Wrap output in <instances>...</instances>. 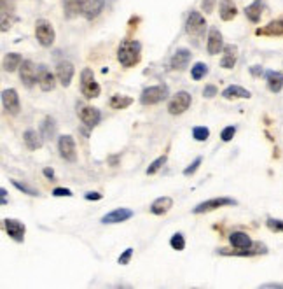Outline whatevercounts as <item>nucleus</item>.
Masks as SVG:
<instances>
[{"label": "nucleus", "instance_id": "1", "mask_svg": "<svg viewBox=\"0 0 283 289\" xmlns=\"http://www.w3.org/2000/svg\"><path fill=\"white\" fill-rule=\"evenodd\" d=\"M140 58H142V46L138 40L126 39L121 43L117 49V60L121 65L130 69V67H135L138 64Z\"/></svg>", "mask_w": 283, "mask_h": 289}, {"label": "nucleus", "instance_id": "2", "mask_svg": "<svg viewBox=\"0 0 283 289\" xmlns=\"http://www.w3.org/2000/svg\"><path fill=\"white\" fill-rule=\"evenodd\" d=\"M166 98H168V86L164 85L145 88L140 95V102L144 106H154V104H159Z\"/></svg>", "mask_w": 283, "mask_h": 289}, {"label": "nucleus", "instance_id": "3", "mask_svg": "<svg viewBox=\"0 0 283 289\" xmlns=\"http://www.w3.org/2000/svg\"><path fill=\"white\" fill-rule=\"evenodd\" d=\"M81 91L86 98H97L100 96V85L95 81V75L91 69H84L81 74Z\"/></svg>", "mask_w": 283, "mask_h": 289}, {"label": "nucleus", "instance_id": "4", "mask_svg": "<svg viewBox=\"0 0 283 289\" xmlns=\"http://www.w3.org/2000/svg\"><path fill=\"white\" fill-rule=\"evenodd\" d=\"M39 72L40 67H37L30 60H23L21 67H19V77H21V82L27 88H33L39 82Z\"/></svg>", "mask_w": 283, "mask_h": 289}, {"label": "nucleus", "instance_id": "5", "mask_svg": "<svg viewBox=\"0 0 283 289\" xmlns=\"http://www.w3.org/2000/svg\"><path fill=\"white\" fill-rule=\"evenodd\" d=\"M191 102H193V98H191V95L187 93V91H178V93L175 95L172 100H170L168 112H170V114H173V116L184 114L187 109L191 107Z\"/></svg>", "mask_w": 283, "mask_h": 289}, {"label": "nucleus", "instance_id": "6", "mask_svg": "<svg viewBox=\"0 0 283 289\" xmlns=\"http://www.w3.org/2000/svg\"><path fill=\"white\" fill-rule=\"evenodd\" d=\"M35 37L44 48L51 46L55 43V30H53L51 23L45 22V19H37L35 23Z\"/></svg>", "mask_w": 283, "mask_h": 289}, {"label": "nucleus", "instance_id": "7", "mask_svg": "<svg viewBox=\"0 0 283 289\" xmlns=\"http://www.w3.org/2000/svg\"><path fill=\"white\" fill-rule=\"evenodd\" d=\"M58 151H60V156L65 161L74 163L77 160V153H76V142L70 135H61L58 140Z\"/></svg>", "mask_w": 283, "mask_h": 289}, {"label": "nucleus", "instance_id": "8", "mask_svg": "<svg viewBox=\"0 0 283 289\" xmlns=\"http://www.w3.org/2000/svg\"><path fill=\"white\" fill-rule=\"evenodd\" d=\"M205 28H206L205 18L196 11L191 12L189 18H187V25H185L187 33H189L191 37H201L203 33H205Z\"/></svg>", "mask_w": 283, "mask_h": 289}, {"label": "nucleus", "instance_id": "9", "mask_svg": "<svg viewBox=\"0 0 283 289\" xmlns=\"http://www.w3.org/2000/svg\"><path fill=\"white\" fill-rule=\"evenodd\" d=\"M238 202L232 198H227V196H220V198H211V200H206V202L199 203L198 207L193 209L194 214H203V212H210V211H215V209L219 207H226V205H236Z\"/></svg>", "mask_w": 283, "mask_h": 289}, {"label": "nucleus", "instance_id": "10", "mask_svg": "<svg viewBox=\"0 0 283 289\" xmlns=\"http://www.w3.org/2000/svg\"><path fill=\"white\" fill-rule=\"evenodd\" d=\"M77 114L87 128H95L100 123V119H102V114H100L98 109L91 106H81L77 109Z\"/></svg>", "mask_w": 283, "mask_h": 289}, {"label": "nucleus", "instance_id": "11", "mask_svg": "<svg viewBox=\"0 0 283 289\" xmlns=\"http://www.w3.org/2000/svg\"><path fill=\"white\" fill-rule=\"evenodd\" d=\"M2 104L6 112H9L11 116H16L19 112V96L16 90H4L2 91Z\"/></svg>", "mask_w": 283, "mask_h": 289}, {"label": "nucleus", "instance_id": "12", "mask_svg": "<svg viewBox=\"0 0 283 289\" xmlns=\"http://www.w3.org/2000/svg\"><path fill=\"white\" fill-rule=\"evenodd\" d=\"M191 51L185 48L182 49H177L175 54L172 56V60H170V67H172V70H185V67L189 65L191 61Z\"/></svg>", "mask_w": 283, "mask_h": 289}, {"label": "nucleus", "instance_id": "13", "mask_svg": "<svg viewBox=\"0 0 283 289\" xmlns=\"http://www.w3.org/2000/svg\"><path fill=\"white\" fill-rule=\"evenodd\" d=\"M4 224H6L7 235H9L12 240H16V242L25 240V232H27V228H25L23 223H19V221H16V219H6Z\"/></svg>", "mask_w": 283, "mask_h": 289}, {"label": "nucleus", "instance_id": "14", "mask_svg": "<svg viewBox=\"0 0 283 289\" xmlns=\"http://www.w3.org/2000/svg\"><path fill=\"white\" fill-rule=\"evenodd\" d=\"M224 43H222V33L219 32V28H210L208 32V43H206V49L210 54H219L222 51Z\"/></svg>", "mask_w": 283, "mask_h": 289}, {"label": "nucleus", "instance_id": "15", "mask_svg": "<svg viewBox=\"0 0 283 289\" xmlns=\"http://www.w3.org/2000/svg\"><path fill=\"white\" fill-rule=\"evenodd\" d=\"M103 6H105V0H84L82 2V14L86 19H93L103 11Z\"/></svg>", "mask_w": 283, "mask_h": 289}, {"label": "nucleus", "instance_id": "16", "mask_svg": "<svg viewBox=\"0 0 283 289\" xmlns=\"http://www.w3.org/2000/svg\"><path fill=\"white\" fill-rule=\"evenodd\" d=\"M133 216V211L130 209H115V211L109 212L102 217L103 224H114V223H123V221H128Z\"/></svg>", "mask_w": 283, "mask_h": 289}, {"label": "nucleus", "instance_id": "17", "mask_svg": "<svg viewBox=\"0 0 283 289\" xmlns=\"http://www.w3.org/2000/svg\"><path fill=\"white\" fill-rule=\"evenodd\" d=\"M56 77L65 88L70 86V81L74 77V65L70 61H60L56 67Z\"/></svg>", "mask_w": 283, "mask_h": 289}, {"label": "nucleus", "instance_id": "18", "mask_svg": "<svg viewBox=\"0 0 283 289\" xmlns=\"http://www.w3.org/2000/svg\"><path fill=\"white\" fill-rule=\"evenodd\" d=\"M23 140H25V146L30 151L40 149L44 144V137L40 135V133H37L35 130H27V132L23 133Z\"/></svg>", "mask_w": 283, "mask_h": 289}, {"label": "nucleus", "instance_id": "19", "mask_svg": "<svg viewBox=\"0 0 283 289\" xmlns=\"http://www.w3.org/2000/svg\"><path fill=\"white\" fill-rule=\"evenodd\" d=\"M266 81H268V88L273 93H280L283 88V74L278 70H268L266 72Z\"/></svg>", "mask_w": 283, "mask_h": 289}, {"label": "nucleus", "instance_id": "20", "mask_svg": "<svg viewBox=\"0 0 283 289\" xmlns=\"http://www.w3.org/2000/svg\"><path fill=\"white\" fill-rule=\"evenodd\" d=\"M229 240H231V244L234 249H250L252 247V240L250 237L247 235L245 232H232L231 235H229Z\"/></svg>", "mask_w": 283, "mask_h": 289}, {"label": "nucleus", "instance_id": "21", "mask_svg": "<svg viewBox=\"0 0 283 289\" xmlns=\"http://www.w3.org/2000/svg\"><path fill=\"white\" fill-rule=\"evenodd\" d=\"M55 75L49 72L48 69H45V65H40V72H39V86L42 91H51L55 90Z\"/></svg>", "mask_w": 283, "mask_h": 289}, {"label": "nucleus", "instance_id": "22", "mask_svg": "<svg viewBox=\"0 0 283 289\" xmlns=\"http://www.w3.org/2000/svg\"><path fill=\"white\" fill-rule=\"evenodd\" d=\"M172 207H173V200L170 198V196H161V198H157V200H154V202H152L151 212H152V214H156V216H163Z\"/></svg>", "mask_w": 283, "mask_h": 289}, {"label": "nucleus", "instance_id": "23", "mask_svg": "<svg viewBox=\"0 0 283 289\" xmlns=\"http://www.w3.org/2000/svg\"><path fill=\"white\" fill-rule=\"evenodd\" d=\"M236 60H238V48L236 46H226L224 48V56L220 60V67L224 69H232L236 65Z\"/></svg>", "mask_w": 283, "mask_h": 289}, {"label": "nucleus", "instance_id": "24", "mask_svg": "<svg viewBox=\"0 0 283 289\" xmlns=\"http://www.w3.org/2000/svg\"><path fill=\"white\" fill-rule=\"evenodd\" d=\"M257 35H269V37H278L283 35V19H276V22H271L269 25H266L264 28H259L255 32Z\"/></svg>", "mask_w": 283, "mask_h": 289}, {"label": "nucleus", "instance_id": "25", "mask_svg": "<svg viewBox=\"0 0 283 289\" xmlns=\"http://www.w3.org/2000/svg\"><path fill=\"white\" fill-rule=\"evenodd\" d=\"M82 2L84 0H63V9H65V16L68 19L76 18L82 12Z\"/></svg>", "mask_w": 283, "mask_h": 289}, {"label": "nucleus", "instance_id": "26", "mask_svg": "<svg viewBox=\"0 0 283 289\" xmlns=\"http://www.w3.org/2000/svg\"><path fill=\"white\" fill-rule=\"evenodd\" d=\"M222 96L224 98H227V100H231V98H250V91L248 90H245V88H241V86H227L226 90L222 91Z\"/></svg>", "mask_w": 283, "mask_h": 289}, {"label": "nucleus", "instance_id": "27", "mask_svg": "<svg viewBox=\"0 0 283 289\" xmlns=\"http://www.w3.org/2000/svg\"><path fill=\"white\" fill-rule=\"evenodd\" d=\"M40 135L44 137V140H51L56 135V123L51 116H48L40 125Z\"/></svg>", "mask_w": 283, "mask_h": 289}, {"label": "nucleus", "instance_id": "28", "mask_svg": "<svg viewBox=\"0 0 283 289\" xmlns=\"http://www.w3.org/2000/svg\"><path fill=\"white\" fill-rule=\"evenodd\" d=\"M236 16V6L232 0H220V18L224 22H231Z\"/></svg>", "mask_w": 283, "mask_h": 289}, {"label": "nucleus", "instance_id": "29", "mask_svg": "<svg viewBox=\"0 0 283 289\" xmlns=\"http://www.w3.org/2000/svg\"><path fill=\"white\" fill-rule=\"evenodd\" d=\"M21 64H23L21 54L9 53L6 58H4V70H6V72H14L18 67H21Z\"/></svg>", "mask_w": 283, "mask_h": 289}, {"label": "nucleus", "instance_id": "30", "mask_svg": "<svg viewBox=\"0 0 283 289\" xmlns=\"http://www.w3.org/2000/svg\"><path fill=\"white\" fill-rule=\"evenodd\" d=\"M245 14H247V18L250 19V22L253 23L259 22L262 16V0H255L253 4H250V6L245 9Z\"/></svg>", "mask_w": 283, "mask_h": 289}, {"label": "nucleus", "instance_id": "31", "mask_svg": "<svg viewBox=\"0 0 283 289\" xmlns=\"http://www.w3.org/2000/svg\"><path fill=\"white\" fill-rule=\"evenodd\" d=\"M133 104V98L131 96H124V95H114L110 98V102H109V106L112 109H115V111H121V109H126V107H130Z\"/></svg>", "mask_w": 283, "mask_h": 289}, {"label": "nucleus", "instance_id": "32", "mask_svg": "<svg viewBox=\"0 0 283 289\" xmlns=\"http://www.w3.org/2000/svg\"><path fill=\"white\" fill-rule=\"evenodd\" d=\"M206 74H208V67L205 64H201V61H199V64H196V65L193 67V69H191V75H193L194 81H199V79H203Z\"/></svg>", "mask_w": 283, "mask_h": 289}, {"label": "nucleus", "instance_id": "33", "mask_svg": "<svg viewBox=\"0 0 283 289\" xmlns=\"http://www.w3.org/2000/svg\"><path fill=\"white\" fill-rule=\"evenodd\" d=\"M193 137L198 142H205V140H208V137H210V130L205 127H196L193 130Z\"/></svg>", "mask_w": 283, "mask_h": 289}, {"label": "nucleus", "instance_id": "34", "mask_svg": "<svg viewBox=\"0 0 283 289\" xmlns=\"http://www.w3.org/2000/svg\"><path fill=\"white\" fill-rule=\"evenodd\" d=\"M170 245H172L175 251H184V247H185L184 235H182V233H175L172 237V240H170Z\"/></svg>", "mask_w": 283, "mask_h": 289}, {"label": "nucleus", "instance_id": "35", "mask_svg": "<svg viewBox=\"0 0 283 289\" xmlns=\"http://www.w3.org/2000/svg\"><path fill=\"white\" fill-rule=\"evenodd\" d=\"M166 163V154H163V156H159L157 158V160H154L151 165H149V169H147V174L149 175H152V174H156L157 170L161 169V167H163Z\"/></svg>", "mask_w": 283, "mask_h": 289}, {"label": "nucleus", "instance_id": "36", "mask_svg": "<svg viewBox=\"0 0 283 289\" xmlns=\"http://www.w3.org/2000/svg\"><path fill=\"white\" fill-rule=\"evenodd\" d=\"M12 184H14V188H18L19 191L27 193V195H30V196H39V191H37V190H32V188L25 186V184H21V182H18V181H12Z\"/></svg>", "mask_w": 283, "mask_h": 289}, {"label": "nucleus", "instance_id": "37", "mask_svg": "<svg viewBox=\"0 0 283 289\" xmlns=\"http://www.w3.org/2000/svg\"><path fill=\"white\" fill-rule=\"evenodd\" d=\"M234 133H236V127H226L222 130V133H220V139L224 142H229L234 137Z\"/></svg>", "mask_w": 283, "mask_h": 289}, {"label": "nucleus", "instance_id": "38", "mask_svg": "<svg viewBox=\"0 0 283 289\" xmlns=\"http://www.w3.org/2000/svg\"><path fill=\"white\" fill-rule=\"evenodd\" d=\"M268 226H269V230H273V232H283V221L281 219H273V217H269Z\"/></svg>", "mask_w": 283, "mask_h": 289}, {"label": "nucleus", "instance_id": "39", "mask_svg": "<svg viewBox=\"0 0 283 289\" xmlns=\"http://www.w3.org/2000/svg\"><path fill=\"white\" fill-rule=\"evenodd\" d=\"M199 165H201V158H196V160H194V161L191 163V165L187 167V169L184 170V175H185V177H189V175H193L194 172H196V170L199 169Z\"/></svg>", "mask_w": 283, "mask_h": 289}, {"label": "nucleus", "instance_id": "40", "mask_svg": "<svg viewBox=\"0 0 283 289\" xmlns=\"http://www.w3.org/2000/svg\"><path fill=\"white\" fill-rule=\"evenodd\" d=\"M131 256H133V249H131V247H128V249L124 251V253L121 254L119 259H117L119 265H128V263H130V259H131Z\"/></svg>", "mask_w": 283, "mask_h": 289}, {"label": "nucleus", "instance_id": "41", "mask_svg": "<svg viewBox=\"0 0 283 289\" xmlns=\"http://www.w3.org/2000/svg\"><path fill=\"white\" fill-rule=\"evenodd\" d=\"M53 195L55 196H72L74 193L70 190H66V188H55V190H53Z\"/></svg>", "mask_w": 283, "mask_h": 289}, {"label": "nucleus", "instance_id": "42", "mask_svg": "<svg viewBox=\"0 0 283 289\" xmlns=\"http://www.w3.org/2000/svg\"><path fill=\"white\" fill-rule=\"evenodd\" d=\"M215 2H217V0H203V2H201L203 11L211 12V11H214V7H215Z\"/></svg>", "mask_w": 283, "mask_h": 289}, {"label": "nucleus", "instance_id": "43", "mask_svg": "<svg viewBox=\"0 0 283 289\" xmlns=\"http://www.w3.org/2000/svg\"><path fill=\"white\" fill-rule=\"evenodd\" d=\"M203 95H205L206 96V98H211V96H215V95H217V88H215V86H206L205 88V91H203Z\"/></svg>", "mask_w": 283, "mask_h": 289}, {"label": "nucleus", "instance_id": "44", "mask_svg": "<svg viewBox=\"0 0 283 289\" xmlns=\"http://www.w3.org/2000/svg\"><path fill=\"white\" fill-rule=\"evenodd\" d=\"M86 200H102V195L97 191H91V193H86Z\"/></svg>", "mask_w": 283, "mask_h": 289}, {"label": "nucleus", "instance_id": "45", "mask_svg": "<svg viewBox=\"0 0 283 289\" xmlns=\"http://www.w3.org/2000/svg\"><path fill=\"white\" fill-rule=\"evenodd\" d=\"M44 175L53 181V179H55V170H53V169H44Z\"/></svg>", "mask_w": 283, "mask_h": 289}, {"label": "nucleus", "instance_id": "46", "mask_svg": "<svg viewBox=\"0 0 283 289\" xmlns=\"http://www.w3.org/2000/svg\"><path fill=\"white\" fill-rule=\"evenodd\" d=\"M250 72H252V75H255V77H257V75H261V74H262V67H259V65L252 67Z\"/></svg>", "mask_w": 283, "mask_h": 289}, {"label": "nucleus", "instance_id": "47", "mask_svg": "<svg viewBox=\"0 0 283 289\" xmlns=\"http://www.w3.org/2000/svg\"><path fill=\"white\" fill-rule=\"evenodd\" d=\"M0 195H2V205H6L7 203V191L4 190V188L0 190Z\"/></svg>", "mask_w": 283, "mask_h": 289}, {"label": "nucleus", "instance_id": "48", "mask_svg": "<svg viewBox=\"0 0 283 289\" xmlns=\"http://www.w3.org/2000/svg\"><path fill=\"white\" fill-rule=\"evenodd\" d=\"M262 287H283V284H264Z\"/></svg>", "mask_w": 283, "mask_h": 289}]
</instances>
